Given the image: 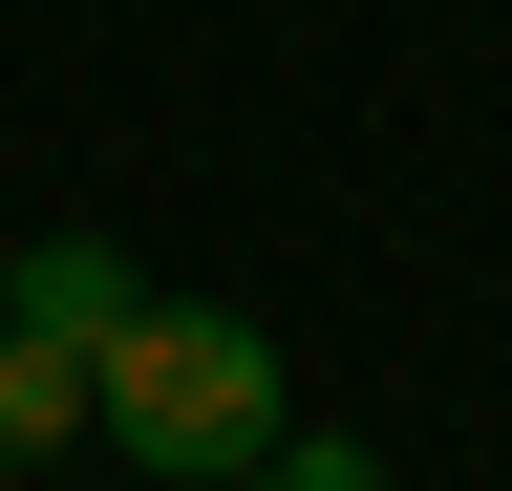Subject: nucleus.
Masks as SVG:
<instances>
[{
    "instance_id": "nucleus-1",
    "label": "nucleus",
    "mask_w": 512,
    "mask_h": 491,
    "mask_svg": "<svg viewBox=\"0 0 512 491\" xmlns=\"http://www.w3.org/2000/svg\"><path fill=\"white\" fill-rule=\"evenodd\" d=\"M107 449L171 470V491H235L278 449V342H256L235 299H128L107 321Z\"/></svg>"
},
{
    "instance_id": "nucleus-2",
    "label": "nucleus",
    "mask_w": 512,
    "mask_h": 491,
    "mask_svg": "<svg viewBox=\"0 0 512 491\" xmlns=\"http://www.w3.org/2000/svg\"><path fill=\"white\" fill-rule=\"evenodd\" d=\"M107 427V363L64 342V321H22V299H0V470H64Z\"/></svg>"
},
{
    "instance_id": "nucleus-4",
    "label": "nucleus",
    "mask_w": 512,
    "mask_h": 491,
    "mask_svg": "<svg viewBox=\"0 0 512 491\" xmlns=\"http://www.w3.org/2000/svg\"><path fill=\"white\" fill-rule=\"evenodd\" d=\"M235 491H384V470H363V449H320V427H278V449H256Z\"/></svg>"
},
{
    "instance_id": "nucleus-3",
    "label": "nucleus",
    "mask_w": 512,
    "mask_h": 491,
    "mask_svg": "<svg viewBox=\"0 0 512 491\" xmlns=\"http://www.w3.org/2000/svg\"><path fill=\"white\" fill-rule=\"evenodd\" d=\"M0 299H22V321H64V342L107 363V321H128V299H150V278H128L107 235H22V257H0Z\"/></svg>"
}]
</instances>
